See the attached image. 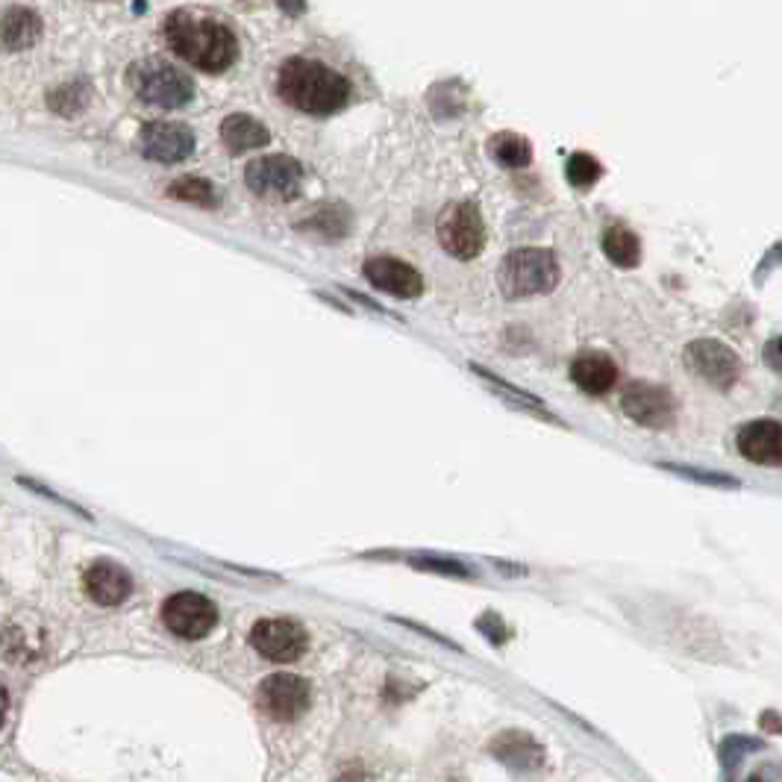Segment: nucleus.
Listing matches in <instances>:
<instances>
[{
    "label": "nucleus",
    "mask_w": 782,
    "mask_h": 782,
    "mask_svg": "<svg viewBox=\"0 0 782 782\" xmlns=\"http://www.w3.org/2000/svg\"><path fill=\"white\" fill-rule=\"evenodd\" d=\"M165 38H168V48L183 62H189L198 71H207V74H221L238 57V42L233 30L221 21L200 15V12H174L165 21Z\"/></svg>",
    "instance_id": "nucleus-1"
},
{
    "label": "nucleus",
    "mask_w": 782,
    "mask_h": 782,
    "mask_svg": "<svg viewBox=\"0 0 782 782\" xmlns=\"http://www.w3.org/2000/svg\"><path fill=\"white\" fill-rule=\"evenodd\" d=\"M277 92L285 104L310 115H332L350 101L348 77L315 59H289L277 77Z\"/></svg>",
    "instance_id": "nucleus-2"
},
{
    "label": "nucleus",
    "mask_w": 782,
    "mask_h": 782,
    "mask_svg": "<svg viewBox=\"0 0 782 782\" xmlns=\"http://www.w3.org/2000/svg\"><path fill=\"white\" fill-rule=\"evenodd\" d=\"M559 280H562V271H559L557 256L550 254V250H541V247L512 250L498 268L500 292L510 301L553 292Z\"/></svg>",
    "instance_id": "nucleus-3"
},
{
    "label": "nucleus",
    "mask_w": 782,
    "mask_h": 782,
    "mask_svg": "<svg viewBox=\"0 0 782 782\" xmlns=\"http://www.w3.org/2000/svg\"><path fill=\"white\" fill-rule=\"evenodd\" d=\"M127 83L144 104L162 109H179L195 97V83L179 68L162 59H142L127 71Z\"/></svg>",
    "instance_id": "nucleus-4"
},
{
    "label": "nucleus",
    "mask_w": 782,
    "mask_h": 782,
    "mask_svg": "<svg viewBox=\"0 0 782 782\" xmlns=\"http://www.w3.org/2000/svg\"><path fill=\"white\" fill-rule=\"evenodd\" d=\"M439 242L451 256L456 259H474V256L482 254L486 247V224H482V215L477 203H453L439 215Z\"/></svg>",
    "instance_id": "nucleus-5"
},
{
    "label": "nucleus",
    "mask_w": 782,
    "mask_h": 782,
    "mask_svg": "<svg viewBox=\"0 0 782 782\" xmlns=\"http://www.w3.org/2000/svg\"><path fill=\"white\" fill-rule=\"evenodd\" d=\"M245 183L265 200H294L301 195L303 168L292 156H262L247 165Z\"/></svg>",
    "instance_id": "nucleus-6"
},
{
    "label": "nucleus",
    "mask_w": 782,
    "mask_h": 782,
    "mask_svg": "<svg viewBox=\"0 0 782 782\" xmlns=\"http://www.w3.org/2000/svg\"><path fill=\"white\" fill-rule=\"evenodd\" d=\"M256 703L271 721L292 724L310 709V682L297 674H271L256 688Z\"/></svg>",
    "instance_id": "nucleus-7"
},
{
    "label": "nucleus",
    "mask_w": 782,
    "mask_h": 782,
    "mask_svg": "<svg viewBox=\"0 0 782 782\" xmlns=\"http://www.w3.org/2000/svg\"><path fill=\"white\" fill-rule=\"evenodd\" d=\"M686 367L695 371L703 383L712 388H733L742 377V359L735 350H730L724 341L698 339L686 348Z\"/></svg>",
    "instance_id": "nucleus-8"
},
{
    "label": "nucleus",
    "mask_w": 782,
    "mask_h": 782,
    "mask_svg": "<svg viewBox=\"0 0 782 782\" xmlns=\"http://www.w3.org/2000/svg\"><path fill=\"white\" fill-rule=\"evenodd\" d=\"M250 644L268 662L285 665V662H297L306 653L310 635H306V630L297 621L265 618V621H256V627L250 630Z\"/></svg>",
    "instance_id": "nucleus-9"
},
{
    "label": "nucleus",
    "mask_w": 782,
    "mask_h": 782,
    "mask_svg": "<svg viewBox=\"0 0 782 782\" xmlns=\"http://www.w3.org/2000/svg\"><path fill=\"white\" fill-rule=\"evenodd\" d=\"M162 621L174 635L195 641L215 630L218 609L215 604H209V597H203V594L179 592L171 594L162 606Z\"/></svg>",
    "instance_id": "nucleus-10"
},
{
    "label": "nucleus",
    "mask_w": 782,
    "mask_h": 782,
    "mask_svg": "<svg viewBox=\"0 0 782 782\" xmlns=\"http://www.w3.org/2000/svg\"><path fill=\"white\" fill-rule=\"evenodd\" d=\"M623 416L635 421L641 427H651V430H665L674 424L677 416V400L670 395L668 388L653 386V383H632L621 397Z\"/></svg>",
    "instance_id": "nucleus-11"
},
{
    "label": "nucleus",
    "mask_w": 782,
    "mask_h": 782,
    "mask_svg": "<svg viewBox=\"0 0 782 782\" xmlns=\"http://www.w3.org/2000/svg\"><path fill=\"white\" fill-rule=\"evenodd\" d=\"M142 153L153 162H183L195 151V132L186 124L153 121L142 130Z\"/></svg>",
    "instance_id": "nucleus-12"
},
{
    "label": "nucleus",
    "mask_w": 782,
    "mask_h": 782,
    "mask_svg": "<svg viewBox=\"0 0 782 782\" xmlns=\"http://www.w3.org/2000/svg\"><path fill=\"white\" fill-rule=\"evenodd\" d=\"M365 277L374 289L392 294V297H404V301L418 297V294L424 292V277L409 262H400V259H392V256L367 259Z\"/></svg>",
    "instance_id": "nucleus-13"
},
{
    "label": "nucleus",
    "mask_w": 782,
    "mask_h": 782,
    "mask_svg": "<svg viewBox=\"0 0 782 782\" xmlns=\"http://www.w3.org/2000/svg\"><path fill=\"white\" fill-rule=\"evenodd\" d=\"M738 442V453L745 456L747 463L768 465V468H782V424L762 418V421H750L738 430L735 435Z\"/></svg>",
    "instance_id": "nucleus-14"
},
{
    "label": "nucleus",
    "mask_w": 782,
    "mask_h": 782,
    "mask_svg": "<svg viewBox=\"0 0 782 782\" xmlns=\"http://www.w3.org/2000/svg\"><path fill=\"white\" fill-rule=\"evenodd\" d=\"M571 380L585 395H606L618 383V365L604 350H583L571 362Z\"/></svg>",
    "instance_id": "nucleus-15"
},
{
    "label": "nucleus",
    "mask_w": 782,
    "mask_h": 782,
    "mask_svg": "<svg viewBox=\"0 0 782 782\" xmlns=\"http://www.w3.org/2000/svg\"><path fill=\"white\" fill-rule=\"evenodd\" d=\"M85 594L101 606H118L124 604L132 592L130 574L115 562H95L83 576Z\"/></svg>",
    "instance_id": "nucleus-16"
},
{
    "label": "nucleus",
    "mask_w": 782,
    "mask_h": 782,
    "mask_svg": "<svg viewBox=\"0 0 782 782\" xmlns=\"http://www.w3.org/2000/svg\"><path fill=\"white\" fill-rule=\"evenodd\" d=\"M38 38H42V21L36 12L15 7L0 15V50L19 54V50L33 48Z\"/></svg>",
    "instance_id": "nucleus-17"
},
{
    "label": "nucleus",
    "mask_w": 782,
    "mask_h": 782,
    "mask_svg": "<svg viewBox=\"0 0 782 782\" xmlns=\"http://www.w3.org/2000/svg\"><path fill=\"white\" fill-rule=\"evenodd\" d=\"M221 142L226 144L230 153H247L256 151V148H265V144L271 142V136L250 115H230L221 124Z\"/></svg>",
    "instance_id": "nucleus-18"
},
{
    "label": "nucleus",
    "mask_w": 782,
    "mask_h": 782,
    "mask_svg": "<svg viewBox=\"0 0 782 782\" xmlns=\"http://www.w3.org/2000/svg\"><path fill=\"white\" fill-rule=\"evenodd\" d=\"M491 754L498 756L503 765H510V768H538L541 759H545V750L527 733L498 735L494 745H491Z\"/></svg>",
    "instance_id": "nucleus-19"
},
{
    "label": "nucleus",
    "mask_w": 782,
    "mask_h": 782,
    "mask_svg": "<svg viewBox=\"0 0 782 782\" xmlns=\"http://www.w3.org/2000/svg\"><path fill=\"white\" fill-rule=\"evenodd\" d=\"M604 254L606 259L618 268H635L641 262V242L639 236L627 230V226H609L604 236Z\"/></svg>",
    "instance_id": "nucleus-20"
},
{
    "label": "nucleus",
    "mask_w": 782,
    "mask_h": 782,
    "mask_svg": "<svg viewBox=\"0 0 782 782\" xmlns=\"http://www.w3.org/2000/svg\"><path fill=\"white\" fill-rule=\"evenodd\" d=\"M491 160L503 165V168H524L533 160V148L527 139H521L515 132H500L489 142Z\"/></svg>",
    "instance_id": "nucleus-21"
},
{
    "label": "nucleus",
    "mask_w": 782,
    "mask_h": 782,
    "mask_svg": "<svg viewBox=\"0 0 782 782\" xmlns=\"http://www.w3.org/2000/svg\"><path fill=\"white\" fill-rule=\"evenodd\" d=\"M168 198L183 200V203H198V207H218L215 186L200 177L174 179L168 186Z\"/></svg>",
    "instance_id": "nucleus-22"
},
{
    "label": "nucleus",
    "mask_w": 782,
    "mask_h": 782,
    "mask_svg": "<svg viewBox=\"0 0 782 782\" xmlns=\"http://www.w3.org/2000/svg\"><path fill=\"white\" fill-rule=\"evenodd\" d=\"M85 104H89V89H85L83 83L62 85V89H57V92L50 95V109L59 115L83 113Z\"/></svg>",
    "instance_id": "nucleus-23"
},
{
    "label": "nucleus",
    "mask_w": 782,
    "mask_h": 782,
    "mask_svg": "<svg viewBox=\"0 0 782 782\" xmlns=\"http://www.w3.org/2000/svg\"><path fill=\"white\" fill-rule=\"evenodd\" d=\"M600 174H604L600 162L588 156V153H574V156L568 160V179H571V186H576V189L594 186V183L600 179Z\"/></svg>",
    "instance_id": "nucleus-24"
},
{
    "label": "nucleus",
    "mask_w": 782,
    "mask_h": 782,
    "mask_svg": "<svg viewBox=\"0 0 782 782\" xmlns=\"http://www.w3.org/2000/svg\"><path fill=\"white\" fill-rule=\"evenodd\" d=\"M662 468L670 474H679V477H695V480L707 482V486H726V489L738 486L733 477H724V474H703V471H698V468H679V465H662Z\"/></svg>",
    "instance_id": "nucleus-25"
},
{
    "label": "nucleus",
    "mask_w": 782,
    "mask_h": 782,
    "mask_svg": "<svg viewBox=\"0 0 782 782\" xmlns=\"http://www.w3.org/2000/svg\"><path fill=\"white\" fill-rule=\"evenodd\" d=\"M762 359H765V365L771 367V371L782 374V336H777V339H771L768 345H765Z\"/></svg>",
    "instance_id": "nucleus-26"
},
{
    "label": "nucleus",
    "mask_w": 782,
    "mask_h": 782,
    "mask_svg": "<svg viewBox=\"0 0 782 782\" xmlns=\"http://www.w3.org/2000/svg\"><path fill=\"white\" fill-rule=\"evenodd\" d=\"M416 565L433 568V571H444V574H453V576H465V568H463V565H456V562H435V559H416Z\"/></svg>",
    "instance_id": "nucleus-27"
},
{
    "label": "nucleus",
    "mask_w": 782,
    "mask_h": 782,
    "mask_svg": "<svg viewBox=\"0 0 782 782\" xmlns=\"http://www.w3.org/2000/svg\"><path fill=\"white\" fill-rule=\"evenodd\" d=\"M7 709H10V698H7V691L0 686V724H3V717H7Z\"/></svg>",
    "instance_id": "nucleus-28"
},
{
    "label": "nucleus",
    "mask_w": 782,
    "mask_h": 782,
    "mask_svg": "<svg viewBox=\"0 0 782 782\" xmlns=\"http://www.w3.org/2000/svg\"><path fill=\"white\" fill-rule=\"evenodd\" d=\"M280 7L289 12H297V10H303V0H280Z\"/></svg>",
    "instance_id": "nucleus-29"
}]
</instances>
